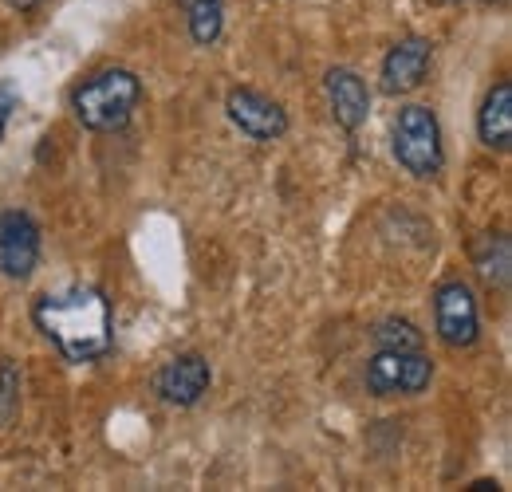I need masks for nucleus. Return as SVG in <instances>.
Listing matches in <instances>:
<instances>
[{
    "instance_id": "f257e3e1",
    "label": "nucleus",
    "mask_w": 512,
    "mask_h": 492,
    "mask_svg": "<svg viewBox=\"0 0 512 492\" xmlns=\"http://www.w3.org/2000/svg\"><path fill=\"white\" fill-rule=\"evenodd\" d=\"M36 327L71 363H95L111 351V304L99 288H67L36 300Z\"/></svg>"
},
{
    "instance_id": "f03ea898",
    "label": "nucleus",
    "mask_w": 512,
    "mask_h": 492,
    "mask_svg": "<svg viewBox=\"0 0 512 492\" xmlns=\"http://www.w3.org/2000/svg\"><path fill=\"white\" fill-rule=\"evenodd\" d=\"M142 99V83L127 67H107L83 79L71 95V107L87 130H123Z\"/></svg>"
},
{
    "instance_id": "7ed1b4c3",
    "label": "nucleus",
    "mask_w": 512,
    "mask_h": 492,
    "mask_svg": "<svg viewBox=\"0 0 512 492\" xmlns=\"http://www.w3.org/2000/svg\"><path fill=\"white\" fill-rule=\"evenodd\" d=\"M394 158L414 178H434L442 170V130L430 107H402L394 119Z\"/></svg>"
},
{
    "instance_id": "20e7f679",
    "label": "nucleus",
    "mask_w": 512,
    "mask_h": 492,
    "mask_svg": "<svg viewBox=\"0 0 512 492\" xmlns=\"http://www.w3.org/2000/svg\"><path fill=\"white\" fill-rule=\"evenodd\" d=\"M434 378V363L422 351H394L383 347L367 363V390L375 398H394V394H422Z\"/></svg>"
},
{
    "instance_id": "39448f33",
    "label": "nucleus",
    "mask_w": 512,
    "mask_h": 492,
    "mask_svg": "<svg viewBox=\"0 0 512 492\" xmlns=\"http://www.w3.org/2000/svg\"><path fill=\"white\" fill-rule=\"evenodd\" d=\"M225 111L256 142H276V138L288 134V111L276 99L253 91V87H233L229 99H225Z\"/></svg>"
},
{
    "instance_id": "423d86ee",
    "label": "nucleus",
    "mask_w": 512,
    "mask_h": 492,
    "mask_svg": "<svg viewBox=\"0 0 512 492\" xmlns=\"http://www.w3.org/2000/svg\"><path fill=\"white\" fill-rule=\"evenodd\" d=\"M40 260V229L28 213L20 209H8L0 213V272L12 276V280H24L32 276Z\"/></svg>"
},
{
    "instance_id": "0eeeda50",
    "label": "nucleus",
    "mask_w": 512,
    "mask_h": 492,
    "mask_svg": "<svg viewBox=\"0 0 512 492\" xmlns=\"http://www.w3.org/2000/svg\"><path fill=\"white\" fill-rule=\"evenodd\" d=\"M434 323H438V335L449 347H469L477 339V300L473 292L461 284V280H449L438 288L434 296Z\"/></svg>"
},
{
    "instance_id": "6e6552de",
    "label": "nucleus",
    "mask_w": 512,
    "mask_h": 492,
    "mask_svg": "<svg viewBox=\"0 0 512 492\" xmlns=\"http://www.w3.org/2000/svg\"><path fill=\"white\" fill-rule=\"evenodd\" d=\"M430 60H434V44L430 40H422V36L398 40L383 60V91L386 95H406V91L422 87Z\"/></svg>"
},
{
    "instance_id": "1a4fd4ad",
    "label": "nucleus",
    "mask_w": 512,
    "mask_h": 492,
    "mask_svg": "<svg viewBox=\"0 0 512 492\" xmlns=\"http://www.w3.org/2000/svg\"><path fill=\"white\" fill-rule=\"evenodd\" d=\"M209 382H213V370H209V363L201 355H178V359H170L166 367L158 370L154 390L170 406H193L209 390Z\"/></svg>"
},
{
    "instance_id": "9d476101",
    "label": "nucleus",
    "mask_w": 512,
    "mask_h": 492,
    "mask_svg": "<svg viewBox=\"0 0 512 492\" xmlns=\"http://www.w3.org/2000/svg\"><path fill=\"white\" fill-rule=\"evenodd\" d=\"M327 99H331L335 123L343 126V130H359V126L367 123V115H371V91H367V83H363L355 71H347V67H335V71L327 75Z\"/></svg>"
},
{
    "instance_id": "9b49d317",
    "label": "nucleus",
    "mask_w": 512,
    "mask_h": 492,
    "mask_svg": "<svg viewBox=\"0 0 512 492\" xmlns=\"http://www.w3.org/2000/svg\"><path fill=\"white\" fill-rule=\"evenodd\" d=\"M477 134L489 150H509L512 142V83H497L489 99L481 103L477 115Z\"/></svg>"
},
{
    "instance_id": "f8f14e48",
    "label": "nucleus",
    "mask_w": 512,
    "mask_h": 492,
    "mask_svg": "<svg viewBox=\"0 0 512 492\" xmlns=\"http://www.w3.org/2000/svg\"><path fill=\"white\" fill-rule=\"evenodd\" d=\"M182 8L190 20L193 44H201V48L217 44V36L225 28V0H182Z\"/></svg>"
},
{
    "instance_id": "ddd939ff",
    "label": "nucleus",
    "mask_w": 512,
    "mask_h": 492,
    "mask_svg": "<svg viewBox=\"0 0 512 492\" xmlns=\"http://www.w3.org/2000/svg\"><path fill=\"white\" fill-rule=\"evenodd\" d=\"M379 347H394V351H422V331L406 319H386L375 331Z\"/></svg>"
},
{
    "instance_id": "4468645a",
    "label": "nucleus",
    "mask_w": 512,
    "mask_h": 492,
    "mask_svg": "<svg viewBox=\"0 0 512 492\" xmlns=\"http://www.w3.org/2000/svg\"><path fill=\"white\" fill-rule=\"evenodd\" d=\"M20 107V91L12 79H0V138H4V126L12 119V111Z\"/></svg>"
},
{
    "instance_id": "2eb2a0df",
    "label": "nucleus",
    "mask_w": 512,
    "mask_h": 492,
    "mask_svg": "<svg viewBox=\"0 0 512 492\" xmlns=\"http://www.w3.org/2000/svg\"><path fill=\"white\" fill-rule=\"evenodd\" d=\"M44 0H8V8H16V12H36Z\"/></svg>"
}]
</instances>
